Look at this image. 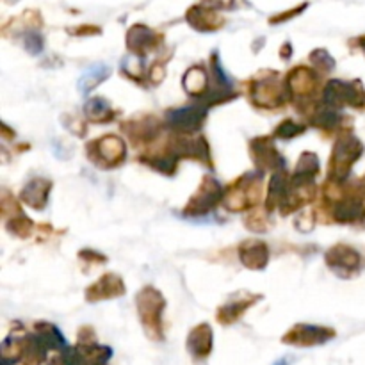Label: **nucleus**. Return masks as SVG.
Segmentation results:
<instances>
[{"label": "nucleus", "instance_id": "f257e3e1", "mask_svg": "<svg viewBox=\"0 0 365 365\" xmlns=\"http://www.w3.org/2000/svg\"><path fill=\"white\" fill-rule=\"evenodd\" d=\"M335 337V331L330 328L314 327V324H298L292 328L287 335H284L282 342L298 348H312V346H321L324 342L331 341Z\"/></svg>", "mask_w": 365, "mask_h": 365}, {"label": "nucleus", "instance_id": "f03ea898", "mask_svg": "<svg viewBox=\"0 0 365 365\" xmlns=\"http://www.w3.org/2000/svg\"><path fill=\"white\" fill-rule=\"evenodd\" d=\"M163 299L153 292L152 296L141 294L139 298V316L141 323L145 324L146 334L155 341H163V324H160V314H163Z\"/></svg>", "mask_w": 365, "mask_h": 365}, {"label": "nucleus", "instance_id": "7ed1b4c3", "mask_svg": "<svg viewBox=\"0 0 365 365\" xmlns=\"http://www.w3.org/2000/svg\"><path fill=\"white\" fill-rule=\"evenodd\" d=\"M212 346L214 335L209 324H200L189 334L187 351L196 362H203V360L209 359V355L212 353Z\"/></svg>", "mask_w": 365, "mask_h": 365}, {"label": "nucleus", "instance_id": "20e7f679", "mask_svg": "<svg viewBox=\"0 0 365 365\" xmlns=\"http://www.w3.org/2000/svg\"><path fill=\"white\" fill-rule=\"evenodd\" d=\"M327 100L331 103H351V106H362L365 93L360 84H346L341 81H331L327 88Z\"/></svg>", "mask_w": 365, "mask_h": 365}, {"label": "nucleus", "instance_id": "39448f33", "mask_svg": "<svg viewBox=\"0 0 365 365\" xmlns=\"http://www.w3.org/2000/svg\"><path fill=\"white\" fill-rule=\"evenodd\" d=\"M360 152H362V145H360L355 138H348L339 141L334 157L335 173H337L339 177H344V175L348 173L349 166L360 157Z\"/></svg>", "mask_w": 365, "mask_h": 365}, {"label": "nucleus", "instance_id": "423d86ee", "mask_svg": "<svg viewBox=\"0 0 365 365\" xmlns=\"http://www.w3.org/2000/svg\"><path fill=\"white\" fill-rule=\"evenodd\" d=\"M203 116H205V110L200 107H185V109H177L168 114V120L173 127L182 128V130H196Z\"/></svg>", "mask_w": 365, "mask_h": 365}, {"label": "nucleus", "instance_id": "0eeeda50", "mask_svg": "<svg viewBox=\"0 0 365 365\" xmlns=\"http://www.w3.org/2000/svg\"><path fill=\"white\" fill-rule=\"evenodd\" d=\"M187 20L195 25L196 29H214L221 24V18L217 16L212 7L195 6L189 9Z\"/></svg>", "mask_w": 365, "mask_h": 365}, {"label": "nucleus", "instance_id": "6e6552de", "mask_svg": "<svg viewBox=\"0 0 365 365\" xmlns=\"http://www.w3.org/2000/svg\"><path fill=\"white\" fill-rule=\"evenodd\" d=\"M48 348L43 344L38 335H29L24 339V364L25 365H41L45 362V356Z\"/></svg>", "mask_w": 365, "mask_h": 365}, {"label": "nucleus", "instance_id": "1a4fd4ad", "mask_svg": "<svg viewBox=\"0 0 365 365\" xmlns=\"http://www.w3.org/2000/svg\"><path fill=\"white\" fill-rule=\"evenodd\" d=\"M36 335L43 341V344L48 349H57V351H63L64 348H68L66 341L61 335V331L57 330L52 324H38L36 327Z\"/></svg>", "mask_w": 365, "mask_h": 365}, {"label": "nucleus", "instance_id": "9d476101", "mask_svg": "<svg viewBox=\"0 0 365 365\" xmlns=\"http://www.w3.org/2000/svg\"><path fill=\"white\" fill-rule=\"evenodd\" d=\"M107 77H109V68L103 66V64H96V66H91L89 70H86V73L78 81V89L88 95L93 88H96Z\"/></svg>", "mask_w": 365, "mask_h": 365}, {"label": "nucleus", "instance_id": "9b49d317", "mask_svg": "<svg viewBox=\"0 0 365 365\" xmlns=\"http://www.w3.org/2000/svg\"><path fill=\"white\" fill-rule=\"evenodd\" d=\"M24 359V341L9 337L2 342V365H14Z\"/></svg>", "mask_w": 365, "mask_h": 365}, {"label": "nucleus", "instance_id": "f8f14e48", "mask_svg": "<svg viewBox=\"0 0 365 365\" xmlns=\"http://www.w3.org/2000/svg\"><path fill=\"white\" fill-rule=\"evenodd\" d=\"M241 260H245L246 266H250L252 269L262 267L264 264H266V260H267L266 246L255 242V245H252V250H248V252H246V250L242 252V250H241Z\"/></svg>", "mask_w": 365, "mask_h": 365}, {"label": "nucleus", "instance_id": "ddd939ff", "mask_svg": "<svg viewBox=\"0 0 365 365\" xmlns=\"http://www.w3.org/2000/svg\"><path fill=\"white\" fill-rule=\"evenodd\" d=\"M100 153L103 159L116 160V157L123 155V143L118 138H106V141L100 143Z\"/></svg>", "mask_w": 365, "mask_h": 365}, {"label": "nucleus", "instance_id": "4468645a", "mask_svg": "<svg viewBox=\"0 0 365 365\" xmlns=\"http://www.w3.org/2000/svg\"><path fill=\"white\" fill-rule=\"evenodd\" d=\"M362 205H360L356 200H349V202H344L337 209V220L341 221H355L362 216Z\"/></svg>", "mask_w": 365, "mask_h": 365}, {"label": "nucleus", "instance_id": "2eb2a0df", "mask_svg": "<svg viewBox=\"0 0 365 365\" xmlns=\"http://www.w3.org/2000/svg\"><path fill=\"white\" fill-rule=\"evenodd\" d=\"M341 250V253H335V257H337V260H335V266H342L346 267V269H355V267H359V262H360V257L359 253L353 252V250L349 248H339Z\"/></svg>", "mask_w": 365, "mask_h": 365}, {"label": "nucleus", "instance_id": "dca6fc26", "mask_svg": "<svg viewBox=\"0 0 365 365\" xmlns=\"http://www.w3.org/2000/svg\"><path fill=\"white\" fill-rule=\"evenodd\" d=\"M98 110L102 114L109 110V106H107L106 100H100V98L89 100V103H88V114H89V116L98 118Z\"/></svg>", "mask_w": 365, "mask_h": 365}, {"label": "nucleus", "instance_id": "f3484780", "mask_svg": "<svg viewBox=\"0 0 365 365\" xmlns=\"http://www.w3.org/2000/svg\"><path fill=\"white\" fill-rule=\"evenodd\" d=\"M25 46H27V50H31V52L38 53L43 46V41L41 38H39V34H36V32H29V34L25 36Z\"/></svg>", "mask_w": 365, "mask_h": 365}, {"label": "nucleus", "instance_id": "a211bd4d", "mask_svg": "<svg viewBox=\"0 0 365 365\" xmlns=\"http://www.w3.org/2000/svg\"><path fill=\"white\" fill-rule=\"evenodd\" d=\"M298 132H302V128L296 127L294 123H282V127L278 128L277 134L282 135V138L289 139V138H292L294 134H298Z\"/></svg>", "mask_w": 365, "mask_h": 365}, {"label": "nucleus", "instance_id": "6ab92c4d", "mask_svg": "<svg viewBox=\"0 0 365 365\" xmlns=\"http://www.w3.org/2000/svg\"><path fill=\"white\" fill-rule=\"evenodd\" d=\"M291 362H292V359H291V356H287V359L277 360V362H274L273 365H291Z\"/></svg>", "mask_w": 365, "mask_h": 365}, {"label": "nucleus", "instance_id": "aec40b11", "mask_svg": "<svg viewBox=\"0 0 365 365\" xmlns=\"http://www.w3.org/2000/svg\"><path fill=\"white\" fill-rule=\"evenodd\" d=\"M362 45H364V46H365V39H364V41H362Z\"/></svg>", "mask_w": 365, "mask_h": 365}]
</instances>
